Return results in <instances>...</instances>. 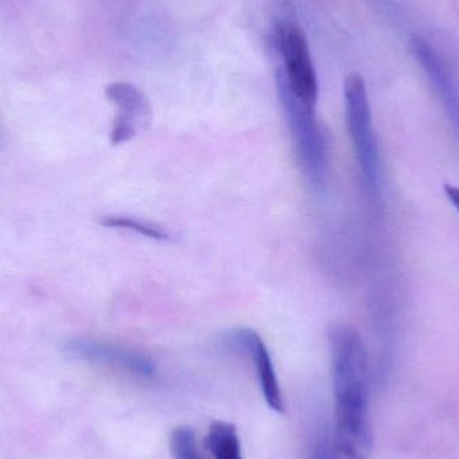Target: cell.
<instances>
[{
    "label": "cell",
    "mask_w": 459,
    "mask_h": 459,
    "mask_svg": "<svg viewBox=\"0 0 459 459\" xmlns=\"http://www.w3.org/2000/svg\"><path fill=\"white\" fill-rule=\"evenodd\" d=\"M334 401V441L342 459H367L371 452L368 359L363 340L350 325L329 331Z\"/></svg>",
    "instance_id": "cell-1"
},
{
    "label": "cell",
    "mask_w": 459,
    "mask_h": 459,
    "mask_svg": "<svg viewBox=\"0 0 459 459\" xmlns=\"http://www.w3.org/2000/svg\"><path fill=\"white\" fill-rule=\"evenodd\" d=\"M275 81L299 166L310 185L321 190L325 186L328 175L329 155L325 132L316 118L315 108L307 107L294 96L283 81L280 70L275 73Z\"/></svg>",
    "instance_id": "cell-2"
},
{
    "label": "cell",
    "mask_w": 459,
    "mask_h": 459,
    "mask_svg": "<svg viewBox=\"0 0 459 459\" xmlns=\"http://www.w3.org/2000/svg\"><path fill=\"white\" fill-rule=\"evenodd\" d=\"M345 121L359 167L371 196L379 195L380 167L366 81L358 73L344 81Z\"/></svg>",
    "instance_id": "cell-3"
},
{
    "label": "cell",
    "mask_w": 459,
    "mask_h": 459,
    "mask_svg": "<svg viewBox=\"0 0 459 459\" xmlns=\"http://www.w3.org/2000/svg\"><path fill=\"white\" fill-rule=\"evenodd\" d=\"M274 43L283 62L280 73L286 85L299 101L315 108L318 99V81L301 27L290 19H281L275 24Z\"/></svg>",
    "instance_id": "cell-4"
},
{
    "label": "cell",
    "mask_w": 459,
    "mask_h": 459,
    "mask_svg": "<svg viewBox=\"0 0 459 459\" xmlns=\"http://www.w3.org/2000/svg\"><path fill=\"white\" fill-rule=\"evenodd\" d=\"M66 351L80 360L117 369L131 377L151 379L156 374L155 364L150 358L131 348L113 342L80 337L67 342Z\"/></svg>",
    "instance_id": "cell-5"
},
{
    "label": "cell",
    "mask_w": 459,
    "mask_h": 459,
    "mask_svg": "<svg viewBox=\"0 0 459 459\" xmlns=\"http://www.w3.org/2000/svg\"><path fill=\"white\" fill-rule=\"evenodd\" d=\"M107 99L117 107V116L110 131L113 145L134 139L137 131L150 123L152 108L147 96L129 82H113L105 89Z\"/></svg>",
    "instance_id": "cell-6"
},
{
    "label": "cell",
    "mask_w": 459,
    "mask_h": 459,
    "mask_svg": "<svg viewBox=\"0 0 459 459\" xmlns=\"http://www.w3.org/2000/svg\"><path fill=\"white\" fill-rule=\"evenodd\" d=\"M230 339L234 342L235 347L245 351L248 358L253 360L256 379H258L262 395H264L269 409L278 414H282L285 406H283L280 382H278L272 356H270L269 350L262 337L253 329L239 328L232 331Z\"/></svg>",
    "instance_id": "cell-7"
},
{
    "label": "cell",
    "mask_w": 459,
    "mask_h": 459,
    "mask_svg": "<svg viewBox=\"0 0 459 459\" xmlns=\"http://www.w3.org/2000/svg\"><path fill=\"white\" fill-rule=\"evenodd\" d=\"M410 50L417 62H420V67L425 70L426 75L430 78L434 88L441 94L444 104L459 126V91L447 62L442 54L420 35H412L410 38Z\"/></svg>",
    "instance_id": "cell-8"
},
{
    "label": "cell",
    "mask_w": 459,
    "mask_h": 459,
    "mask_svg": "<svg viewBox=\"0 0 459 459\" xmlns=\"http://www.w3.org/2000/svg\"><path fill=\"white\" fill-rule=\"evenodd\" d=\"M204 445L214 459H245L237 428L223 420L210 425Z\"/></svg>",
    "instance_id": "cell-9"
},
{
    "label": "cell",
    "mask_w": 459,
    "mask_h": 459,
    "mask_svg": "<svg viewBox=\"0 0 459 459\" xmlns=\"http://www.w3.org/2000/svg\"><path fill=\"white\" fill-rule=\"evenodd\" d=\"M101 223L105 228L126 230V231L136 232V234L153 240H167L169 238V234L159 226L143 222V221L136 220V218L124 217V215L102 218Z\"/></svg>",
    "instance_id": "cell-10"
},
{
    "label": "cell",
    "mask_w": 459,
    "mask_h": 459,
    "mask_svg": "<svg viewBox=\"0 0 459 459\" xmlns=\"http://www.w3.org/2000/svg\"><path fill=\"white\" fill-rule=\"evenodd\" d=\"M174 459H204L199 452L195 433L188 428L175 429L169 439Z\"/></svg>",
    "instance_id": "cell-11"
},
{
    "label": "cell",
    "mask_w": 459,
    "mask_h": 459,
    "mask_svg": "<svg viewBox=\"0 0 459 459\" xmlns=\"http://www.w3.org/2000/svg\"><path fill=\"white\" fill-rule=\"evenodd\" d=\"M307 459H342L334 441V434L321 429L310 439Z\"/></svg>",
    "instance_id": "cell-12"
},
{
    "label": "cell",
    "mask_w": 459,
    "mask_h": 459,
    "mask_svg": "<svg viewBox=\"0 0 459 459\" xmlns=\"http://www.w3.org/2000/svg\"><path fill=\"white\" fill-rule=\"evenodd\" d=\"M444 188L445 194H446L450 204H452L453 206H455V209L459 212V187H457V186H453L449 185V183H446Z\"/></svg>",
    "instance_id": "cell-13"
}]
</instances>
